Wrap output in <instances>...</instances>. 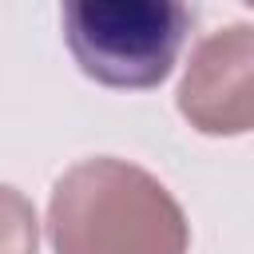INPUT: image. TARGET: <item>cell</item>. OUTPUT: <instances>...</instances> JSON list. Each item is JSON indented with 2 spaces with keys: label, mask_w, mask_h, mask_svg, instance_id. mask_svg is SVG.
Segmentation results:
<instances>
[{
  "label": "cell",
  "mask_w": 254,
  "mask_h": 254,
  "mask_svg": "<svg viewBox=\"0 0 254 254\" xmlns=\"http://www.w3.org/2000/svg\"><path fill=\"white\" fill-rule=\"evenodd\" d=\"M48 238L56 254H187L190 226L151 171L99 155L56 179Z\"/></svg>",
  "instance_id": "cell-1"
},
{
  "label": "cell",
  "mask_w": 254,
  "mask_h": 254,
  "mask_svg": "<svg viewBox=\"0 0 254 254\" xmlns=\"http://www.w3.org/2000/svg\"><path fill=\"white\" fill-rule=\"evenodd\" d=\"M0 254H40L36 206L8 183H0Z\"/></svg>",
  "instance_id": "cell-4"
},
{
  "label": "cell",
  "mask_w": 254,
  "mask_h": 254,
  "mask_svg": "<svg viewBox=\"0 0 254 254\" xmlns=\"http://www.w3.org/2000/svg\"><path fill=\"white\" fill-rule=\"evenodd\" d=\"M190 32V8L175 0H71L64 40L83 75L103 87H155L171 75Z\"/></svg>",
  "instance_id": "cell-2"
},
{
  "label": "cell",
  "mask_w": 254,
  "mask_h": 254,
  "mask_svg": "<svg viewBox=\"0 0 254 254\" xmlns=\"http://www.w3.org/2000/svg\"><path fill=\"white\" fill-rule=\"evenodd\" d=\"M179 111L202 135H246L254 127V28L230 24L198 40L179 83Z\"/></svg>",
  "instance_id": "cell-3"
}]
</instances>
